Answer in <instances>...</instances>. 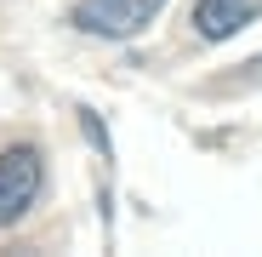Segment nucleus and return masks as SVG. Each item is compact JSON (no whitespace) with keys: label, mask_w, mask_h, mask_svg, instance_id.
Here are the masks:
<instances>
[{"label":"nucleus","mask_w":262,"mask_h":257,"mask_svg":"<svg viewBox=\"0 0 262 257\" xmlns=\"http://www.w3.org/2000/svg\"><path fill=\"white\" fill-rule=\"evenodd\" d=\"M160 6L165 0H80L69 12V23L80 34H97V40H131L160 17Z\"/></svg>","instance_id":"1"},{"label":"nucleus","mask_w":262,"mask_h":257,"mask_svg":"<svg viewBox=\"0 0 262 257\" xmlns=\"http://www.w3.org/2000/svg\"><path fill=\"white\" fill-rule=\"evenodd\" d=\"M40 183H46V160H40V149L17 143L0 154V229H12L23 211L40 200Z\"/></svg>","instance_id":"2"},{"label":"nucleus","mask_w":262,"mask_h":257,"mask_svg":"<svg viewBox=\"0 0 262 257\" xmlns=\"http://www.w3.org/2000/svg\"><path fill=\"white\" fill-rule=\"evenodd\" d=\"M262 17V0H194V29L200 40H228L245 23Z\"/></svg>","instance_id":"3"}]
</instances>
